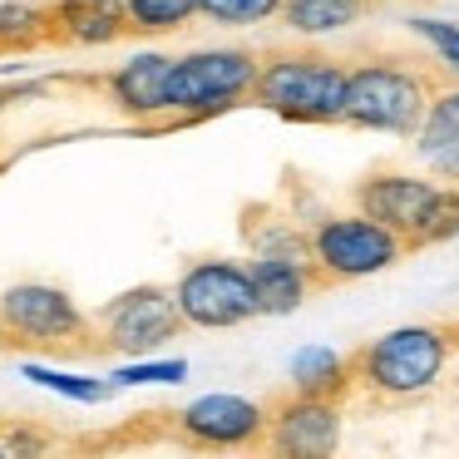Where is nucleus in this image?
I'll return each mask as SVG.
<instances>
[{
    "instance_id": "f257e3e1",
    "label": "nucleus",
    "mask_w": 459,
    "mask_h": 459,
    "mask_svg": "<svg viewBox=\"0 0 459 459\" xmlns=\"http://www.w3.org/2000/svg\"><path fill=\"white\" fill-rule=\"evenodd\" d=\"M439 80L420 60L395 50H370L351 60L346 80V124L385 139H410L435 100Z\"/></svg>"
},
{
    "instance_id": "f03ea898",
    "label": "nucleus",
    "mask_w": 459,
    "mask_h": 459,
    "mask_svg": "<svg viewBox=\"0 0 459 459\" xmlns=\"http://www.w3.org/2000/svg\"><path fill=\"white\" fill-rule=\"evenodd\" d=\"M346 80L351 60L326 50H267L257 65V90L252 104L287 124H307V129H331L346 124Z\"/></svg>"
},
{
    "instance_id": "7ed1b4c3",
    "label": "nucleus",
    "mask_w": 459,
    "mask_h": 459,
    "mask_svg": "<svg viewBox=\"0 0 459 459\" xmlns=\"http://www.w3.org/2000/svg\"><path fill=\"white\" fill-rule=\"evenodd\" d=\"M356 208L380 218L390 232L405 238V247H439L459 238V183H445L435 173L380 169L366 183H356Z\"/></svg>"
},
{
    "instance_id": "20e7f679",
    "label": "nucleus",
    "mask_w": 459,
    "mask_h": 459,
    "mask_svg": "<svg viewBox=\"0 0 459 459\" xmlns=\"http://www.w3.org/2000/svg\"><path fill=\"white\" fill-rule=\"evenodd\" d=\"M449 356H455V336L445 326L410 321L366 341L351 356V376H356V390L376 400H420L439 385Z\"/></svg>"
},
{
    "instance_id": "39448f33",
    "label": "nucleus",
    "mask_w": 459,
    "mask_h": 459,
    "mask_svg": "<svg viewBox=\"0 0 459 459\" xmlns=\"http://www.w3.org/2000/svg\"><path fill=\"white\" fill-rule=\"evenodd\" d=\"M262 55L247 45H198L173 55L169 70V124H203L252 104Z\"/></svg>"
},
{
    "instance_id": "423d86ee",
    "label": "nucleus",
    "mask_w": 459,
    "mask_h": 459,
    "mask_svg": "<svg viewBox=\"0 0 459 459\" xmlns=\"http://www.w3.org/2000/svg\"><path fill=\"white\" fill-rule=\"evenodd\" d=\"M311 238V262H316L321 287H346V281H366L376 272L395 267L405 257V238L390 232L380 218H370L366 208L351 212H321L307 228Z\"/></svg>"
},
{
    "instance_id": "0eeeda50",
    "label": "nucleus",
    "mask_w": 459,
    "mask_h": 459,
    "mask_svg": "<svg viewBox=\"0 0 459 459\" xmlns=\"http://www.w3.org/2000/svg\"><path fill=\"white\" fill-rule=\"evenodd\" d=\"M0 321L21 351H100L94 316L55 281H11L0 291Z\"/></svg>"
},
{
    "instance_id": "6e6552de",
    "label": "nucleus",
    "mask_w": 459,
    "mask_h": 459,
    "mask_svg": "<svg viewBox=\"0 0 459 459\" xmlns=\"http://www.w3.org/2000/svg\"><path fill=\"white\" fill-rule=\"evenodd\" d=\"M173 297L193 331H238L262 316L257 281L242 257H198L173 277Z\"/></svg>"
},
{
    "instance_id": "1a4fd4ad",
    "label": "nucleus",
    "mask_w": 459,
    "mask_h": 459,
    "mask_svg": "<svg viewBox=\"0 0 459 459\" xmlns=\"http://www.w3.org/2000/svg\"><path fill=\"white\" fill-rule=\"evenodd\" d=\"M183 326L188 321L178 311V297L163 281H139V287L119 291L94 311L100 351H114V356H153L169 341H178Z\"/></svg>"
},
{
    "instance_id": "9d476101",
    "label": "nucleus",
    "mask_w": 459,
    "mask_h": 459,
    "mask_svg": "<svg viewBox=\"0 0 459 459\" xmlns=\"http://www.w3.org/2000/svg\"><path fill=\"white\" fill-rule=\"evenodd\" d=\"M267 415L272 405L238 390H208L193 395L188 405L173 415V435L188 449H208V455H238V449L267 445Z\"/></svg>"
},
{
    "instance_id": "9b49d317",
    "label": "nucleus",
    "mask_w": 459,
    "mask_h": 459,
    "mask_svg": "<svg viewBox=\"0 0 459 459\" xmlns=\"http://www.w3.org/2000/svg\"><path fill=\"white\" fill-rule=\"evenodd\" d=\"M341 445V400L331 395H307V390H287L272 400L267 415V449L287 459H326Z\"/></svg>"
},
{
    "instance_id": "f8f14e48",
    "label": "nucleus",
    "mask_w": 459,
    "mask_h": 459,
    "mask_svg": "<svg viewBox=\"0 0 459 459\" xmlns=\"http://www.w3.org/2000/svg\"><path fill=\"white\" fill-rule=\"evenodd\" d=\"M169 70L173 55L163 50H139L124 65H114L100 80L104 100L134 124H169Z\"/></svg>"
},
{
    "instance_id": "ddd939ff",
    "label": "nucleus",
    "mask_w": 459,
    "mask_h": 459,
    "mask_svg": "<svg viewBox=\"0 0 459 459\" xmlns=\"http://www.w3.org/2000/svg\"><path fill=\"white\" fill-rule=\"evenodd\" d=\"M410 153L425 173L459 183V80H439L420 129L410 134Z\"/></svg>"
},
{
    "instance_id": "4468645a",
    "label": "nucleus",
    "mask_w": 459,
    "mask_h": 459,
    "mask_svg": "<svg viewBox=\"0 0 459 459\" xmlns=\"http://www.w3.org/2000/svg\"><path fill=\"white\" fill-rule=\"evenodd\" d=\"M50 35L55 45L74 50H104L119 45L129 30V5L124 0H50Z\"/></svg>"
},
{
    "instance_id": "2eb2a0df",
    "label": "nucleus",
    "mask_w": 459,
    "mask_h": 459,
    "mask_svg": "<svg viewBox=\"0 0 459 459\" xmlns=\"http://www.w3.org/2000/svg\"><path fill=\"white\" fill-rule=\"evenodd\" d=\"M252 281H257V307L262 316H291L311 291L321 287L316 262L311 257H291V252H252L247 257Z\"/></svg>"
},
{
    "instance_id": "dca6fc26",
    "label": "nucleus",
    "mask_w": 459,
    "mask_h": 459,
    "mask_svg": "<svg viewBox=\"0 0 459 459\" xmlns=\"http://www.w3.org/2000/svg\"><path fill=\"white\" fill-rule=\"evenodd\" d=\"M366 11L370 0H281L277 21L297 40H326V35H346L351 25H360Z\"/></svg>"
},
{
    "instance_id": "f3484780",
    "label": "nucleus",
    "mask_w": 459,
    "mask_h": 459,
    "mask_svg": "<svg viewBox=\"0 0 459 459\" xmlns=\"http://www.w3.org/2000/svg\"><path fill=\"white\" fill-rule=\"evenodd\" d=\"M291 390H307V395H331V400H346L356 390V376H351V356H341L336 346H301L287 366Z\"/></svg>"
},
{
    "instance_id": "a211bd4d",
    "label": "nucleus",
    "mask_w": 459,
    "mask_h": 459,
    "mask_svg": "<svg viewBox=\"0 0 459 459\" xmlns=\"http://www.w3.org/2000/svg\"><path fill=\"white\" fill-rule=\"evenodd\" d=\"M55 45L50 0H0V55H30Z\"/></svg>"
},
{
    "instance_id": "6ab92c4d",
    "label": "nucleus",
    "mask_w": 459,
    "mask_h": 459,
    "mask_svg": "<svg viewBox=\"0 0 459 459\" xmlns=\"http://www.w3.org/2000/svg\"><path fill=\"white\" fill-rule=\"evenodd\" d=\"M21 380L50 390L60 400H74V405H104L119 390L109 376H84V370H65V366H50V360H21Z\"/></svg>"
},
{
    "instance_id": "aec40b11",
    "label": "nucleus",
    "mask_w": 459,
    "mask_h": 459,
    "mask_svg": "<svg viewBox=\"0 0 459 459\" xmlns=\"http://www.w3.org/2000/svg\"><path fill=\"white\" fill-rule=\"evenodd\" d=\"M109 380L119 390H129V385H183V380H188V360L163 356V351H153V356H124L119 366L109 370Z\"/></svg>"
},
{
    "instance_id": "412c9836",
    "label": "nucleus",
    "mask_w": 459,
    "mask_h": 459,
    "mask_svg": "<svg viewBox=\"0 0 459 459\" xmlns=\"http://www.w3.org/2000/svg\"><path fill=\"white\" fill-rule=\"evenodd\" d=\"M410 35L429 50L435 70L445 80H459V21H445V15H410Z\"/></svg>"
},
{
    "instance_id": "4be33fe9",
    "label": "nucleus",
    "mask_w": 459,
    "mask_h": 459,
    "mask_svg": "<svg viewBox=\"0 0 459 459\" xmlns=\"http://www.w3.org/2000/svg\"><path fill=\"white\" fill-rule=\"evenodd\" d=\"M134 35H173L198 21V0H124Z\"/></svg>"
},
{
    "instance_id": "5701e85b",
    "label": "nucleus",
    "mask_w": 459,
    "mask_h": 459,
    "mask_svg": "<svg viewBox=\"0 0 459 459\" xmlns=\"http://www.w3.org/2000/svg\"><path fill=\"white\" fill-rule=\"evenodd\" d=\"M247 247L252 252H291V257H311V238L297 218L281 212H262L247 222Z\"/></svg>"
},
{
    "instance_id": "b1692460",
    "label": "nucleus",
    "mask_w": 459,
    "mask_h": 459,
    "mask_svg": "<svg viewBox=\"0 0 459 459\" xmlns=\"http://www.w3.org/2000/svg\"><path fill=\"white\" fill-rule=\"evenodd\" d=\"M277 15H281V0H198V21L222 25V30L272 25Z\"/></svg>"
},
{
    "instance_id": "393cba45",
    "label": "nucleus",
    "mask_w": 459,
    "mask_h": 459,
    "mask_svg": "<svg viewBox=\"0 0 459 459\" xmlns=\"http://www.w3.org/2000/svg\"><path fill=\"white\" fill-rule=\"evenodd\" d=\"M0 459H15L11 455V435H5V420H0Z\"/></svg>"
},
{
    "instance_id": "a878e982",
    "label": "nucleus",
    "mask_w": 459,
    "mask_h": 459,
    "mask_svg": "<svg viewBox=\"0 0 459 459\" xmlns=\"http://www.w3.org/2000/svg\"><path fill=\"white\" fill-rule=\"evenodd\" d=\"M11 351V331H5V321H0V356Z\"/></svg>"
},
{
    "instance_id": "bb28decb",
    "label": "nucleus",
    "mask_w": 459,
    "mask_h": 459,
    "mask_svg": "<svg viewBox=\"0 0 459 459\" xmlns=\"http://www.w3.org/2000/svg\"><path fill=\"white\" fill-rule=\"evenodd\" d=\"M0 114H5V90H0Z\"/></svg>"
}]
</instances>
